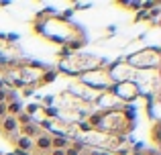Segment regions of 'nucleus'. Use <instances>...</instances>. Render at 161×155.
Here are the masks:
<instances>
[{
    "label": "nucleus",
    "instance_id": "obj_7",
    "mask_svg": "<svg viewBox=\"0 0 161 155\" xmlns=\"http://www.w3.org/2000/svg\"><path fill=\"white\" fill-rule=\"evenodd\" d=\"M135 84L139 86L143 98H153L159 100V90H161V76L157 72H135Z\"/></svg>",
    "mask_w": 161,
    "mask_h": 155
},
{
    "label": "nucleus",
    "instance_id": "obj_1",
    "mask_svg": "<svg viewBox=\"0 0 161 155\" xmlns=\"http://www.w3.org/2000/svg\"><path fill=\"white\" fill-rule=\"evenodd\" d=\"M33 33L41 35L43 39L57 43L61 47H65L69 41L74 39H84V33L78 25H74L71 20H65L55 12V14L47 16V19L39 20V23H33Z\"/></svg>",
    "mask_w": 161,
    "mask_h": 155
},
{
    "label": "nucleus",
    "instance_id": "obj_2",
    "mask_svg": "<svg viewBox=\"0 0 161 155\" xmlns=\"http://www.w3.org/2000/svg\"><path fill=\"white\" fill-rule=\"evenodd\" d=\"M45 65L39 64V61H16V64H12L8 69H4L2 72V80L6 86L10 88H33V90H37V88L41 86V78H43L45 74Z\"/></svg>",
    "mask_w": 161,
    "mask_h": 155
},
{
    "label": "nucleus",
    "instance_id": "obj_20",
    "mask_svg": "<svg viewBox=\"0 0 161 155\" xmlns=\"http://www.w3.org/2000/svg\"><path fill=\"white\" fill-rule=\"evenodd\" d=\"M6 116V102H0V120Z\"/></svg>",
    "mask_w": 161,
    "mask_h": 155
},
{
    "label": "nucleus",
    "instance_id": "obj_11",
    "mask_svg": "<svg viewBox=\"0 0 161 155\" xmlns=\"http://www.w3.org/2000/svg\"><path fill=\"white\" fill-rule=\"evenodd\" d=\"M19 123H16L14 116H4L2 120H0V135H4L6 139H14V137H19Z\"/></svg>",
    "mask_w": 161,
    "mask_h": 155
},
{
    "label": "nucleus",
    "instance_id": "obj_14",
    "mask_svg": "<svg viewBox=\"0 0 161 155\" xmlns=\"http://www.w3.org/2000/svg\"><path fill=\"white\" fill-rule=\"evenodd\" d=\"M69 145H71V141L65 139V137H51V149H65Z\"/></svg>",
    "mask_w": 161,
    "mask_h": 155
},
{
    "label": "nucleus",
    "instance_id": "obj_10",
    "mask_svg": "<svg viewBox=\"0 0 161 155\" xmlns=\"http://www.w3.org/2000/svg\"><path fill=\"white\" fill-rule=\"evenodd\" d=\"M108 78L112 80V84H120V82H130L135 80V69L129 68L125 64V59H114L112 64L106 65Z\"/></svg>",
    "mask_w": 161,
    "mask_h": 155
},
{
    "label": "nucleus",
    "instance_id": "obj_13",
    "mask_svg": "<svg viewBox=\"0 0 161 155\" xmlns=\"http://www.w3.org/2000/svg\"><path fill=\"white\" fill-rule=\"evenodd\" d=\"M14 147L16 149H20V151H27V153H33V139H29V137H23V135H19V137H14Z\"/></svg>",
    "mask_w": 161,
    "mask_h": 155
},
{
    "label": "nucleus",
    "instance_id": "obj_12",
    "mask_svg": "<svg viewBox=\"0 0 161 155\" xmlns=\"http://www.w3.org/2000/svg\"><path fill=\"white\" fill-rule=\"evenodd\" d=\"M41 133H43V131L39 129V125H37V123L25 125V127H20V129H19V135H23V137H29V139H35V137H39Z\"/></svg>",
    "mask_w": 161,
    "mask_h": 155
},
{
    "label": "nucleus",
    "instance_id": "obj_5",
    "mask_svg": "<svg viewBox=\"0 0 161 155\" xmlns=\"http://www.w3.org/2000/svg\"><path fill=\"white\" fill-rule=\"evenodd\" d=\"M122 59L135 72H157L161 68V49L157 45H153V47H145L135 53H129Z\"/></svg>",
    "mask_w": 161,
    "mask_h": 155
},
{
    "label": "nucleus",
    "instance_id": "obj_3",
    "mask_svg": "<svg viewBox=\"0 0 161 155\" xmlns=\"http://www.w3.org/2000/svg\"><path fill=\"white\" fill-rule=\"evenodd\" d=\"M96 131L110 133V135H118V137H129V133L135 131V108L122 106L118 110L100 112Z\"/></svg>",
    "mask_w": 161,
    "mask_h": 155
},
{
    "label": "nucleus",
    "instance_id": "obj_6",
    "mask_svg": "<svg viewBox=\"0 0 161 155\" xmlns=\"http://www.w3.org/2000/svg\"><path fill=\"white\" fill-rule=\"evenodd\" d=\"M80 141L90 149H96V151H104V153L112 155L122 143H126V137L110 135V133H102V131H96L94 129V131L86 133V135H80Z\"/></svg>",
    "mask_w": 161,
    "mask_h": 155
},
{
    "label": "nucleus",
    "instance_id": "obj_18",
    "mask_svg": "<svg viewBox=\"0 0 161 155\" xmlns=\"http://www.w3.org/2000/svg\"><path fill=\"white\" fill-rule=\"evenodd\" d=\"M120 6H125V8H129L130 12H139L141 10V2H118Z\"/></svg>",
    "mask_w": 161,
    "mask_h": 155
},
{
    "label": "nucleus",
    "instance_id": "obj_4",
    "mask_svg": "<svg viewBox=\"0 0 161 155\" xmlns=\"http://www.w3.org/2000/svg\"><path fill=\"white\" fill-rule=\"evenodd\" d=\"M108 61L96 55H88V53H71L69 57L57 61V74H63L67 78H78L86 72H92L96 68H106Z\"/></svg>",
    "mask_w": 161,
    "mask_h": 155
},
{
    "label": "nucleus",
    "instance_id": "obj_8",
    "mask_svg": "<svg viewBox=\"0 0 161 155\" xmlns=\"http://www.w3.org/2000/svg\"><path fill=\"white\" fill-rule=\"evenodd\" d=\"M75 80L82 82L84 86L96 90V92H110V88L114 86L112 80L108 78L106 68H96V69H92V72H86V74H82V76H78Z\"/></svg>",
    "mask_w": 161,
    "mask_h": 155
},
{
    "label": "nucleus",
    "instance_id": "obj_9",
    "mask_svg": "<svg viewBox=\"0 0 161 155\" xmlns=\"http://www.w3.org/2000/svg\"><path fill=\"white\" fill-rule=\"evenodd\" d=\"M110 92H112V94L120 100V104H125V106H129V104H133L135 100L141 98V92H139V86L135 84V80L114 84V86L110 88Z\"/></svg>",
    "mask_w": 161,
    "mask_h": 155
},
{
    "label": "nucleus",
    "instance_id": "obj_16",
    "mask_svg": "<svg viewBox=\"0 0 161 155\" xmlns=\"http://www.w3.org/2000/svg\"><path fill=\"white\" fill-rule=\"evenodd\" d=\"M151 141H153V143H161V123L159 120H155L153 123V129H151Z\"/></svg>",
    "mask_w": 161,
    "mask_h": 155
},
{
    "label": "nucleus",
    "instance_id": "obj_15",
    "mask_svg": "<svg viewBox=\"0 0 161 155\" xmlns=\"http://www.w3.org/2000/svg\"><path fill=\"white\" fill-rule=\"evenodd\" d=\"M57 69H45V74H43V78H41V86H45V84H53L55 80H57Z\"/></svg>",
    "mask_w": 161,
    "mask_h": 155
},
{
    "label": "nucleus",
    "instance_id": "obj_17",
    "mask_svg": "<svg viewBox=\"0 0 161 155\" xmlns=\"http://www.w3.org/2000/svg\"><path fill=\"white\" fill-rule=\"evenodd\" d=\"M14 119H16V123H19V127H25V125H31L33 123L31 116H29L27 112H20V114H16Z\"/></svg>",
    "mask_w": 161,
    "mask_h": 155
},
{
    "label": "nucleus",
    "instance_id": "obj_19",
    "mask_svg": "<svg viewBox=\"0 0 161 155\" xmlns=\"http://www.w3.org/2000/svg\"><path fill=\"white\" fill-rule=\"evenodd\" d=\"M20 94H23L25 98H29V96L35 94V90H33V88H23V92H20Z\"/></svg>",
    "mask_w": 161,
    "mask_h": 155
}]
</instances>
